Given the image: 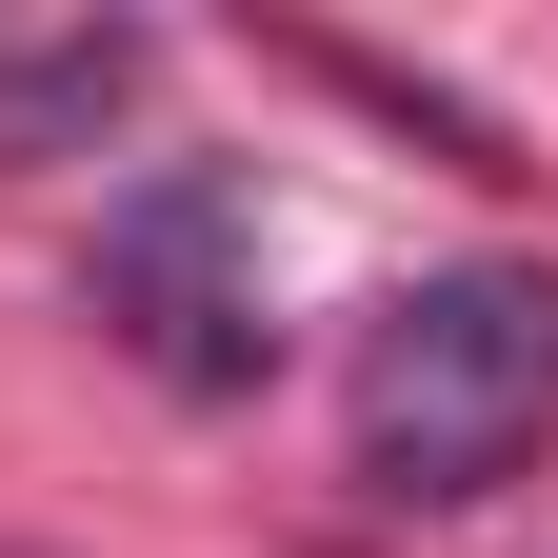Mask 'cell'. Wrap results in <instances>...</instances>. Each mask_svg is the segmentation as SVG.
Listing matches in <instances>:
<instances>
[{
  "label": "cell",
  "mask_w": 558,
  "mask_h": 558,
  "mask_svg": "<svg viewBox=\"0 0 558 558\" xmlns=\"http://www.w3.org/2000/svg\"><path fill=\"white\" fill-rule=\"evenodd\" d=\"M558 439V259H439L360 339V499L459 519Z\"/></svg>",
  "instance_id": "1"
},
{
  "label": "cell",
  "mask_w": 558,
  "mask_h": 558,
  "mask_svg": "<svg viewBox=\"0 0 558 558\" xmlns=\"http://www.w3.org/2000/svg\"><path fill=\"white\" fill-rule=\"evenodd\" d=\"M81 300L140 379H180V399H240L279 360V319H259V199L220 160H140L100 199V259H81Z\"/></svg>",
  "instance_id": "2"
},
{
  "label": "cell",
  "mask_w": 558,
  "mask_h": 558,
  "mask_svg": "<svg viewBox=\"0 0 558 558\" xmlns=\"http://www.w3.org/2000/svg\"><path fill=\"white\" fill-rule=\"evenodd\" d=\"M140 100V40L100 21V40H40V60H0V140H81V120H120Z\"/></svg>",
  "instance_id": "3"
}]
</instances>
